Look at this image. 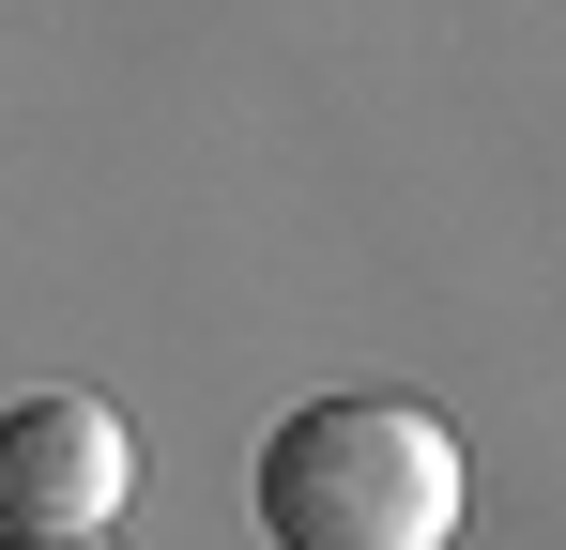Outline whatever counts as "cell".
Returning a JSON list of instances; mask_svg holds the SVG:
<instances>
[{
  "label": "cell",
  "instance_id": "cell-1",
  "mask_svg": "<svg viewBox=\"0 0 566 550\" xmlns=\"http://www.w3.org/2000/svg\"><path fill=\"white\" fill-rule=\"evenodd\" d=\"M276 550H444L460 536V444L413 398H306L245 474Z\"/></svg>",
  "mask_w": 566,
  "mask_h": 550
},
{
  "label": "cell",
  "instance_id": "cell-2",
  "mask_svg": "<svg viewBox=\"0 0 566 550\" xmlns=\"http://www.w3.org/2000/svg\"><path fill=\"white\" fill-rule=\"evenodd\" d=\"M138 489V444L107 398H15L0 413V520L15 536H107Z\"/></svg>",
  "mask_w": 566,
  "mask_h": 550
},
{
  "label": "cell",
  "instance_id": "cell-3",
  "mask_svg": "<svg viewBox=\"0 0 566 550\" xmlns=\"http://www.w3.org/2000/svg\"><path fill=\"white\" fill-rule=\"evenodd\" d=\"M0 550H107V536H0Z\"/></svg>",
  "mask_w": 566,
  "mask_h": 550
}]
</instances>
